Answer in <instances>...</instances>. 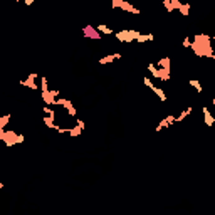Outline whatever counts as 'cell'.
Wrapping results in <instances>:
<instances>
[{"label": "cell", "mask_w": 215, "mask_h": 215, "mask_svg": "<svg viewBox=\"0 0 215 215\" xmlns=\"http://www.w3.org/2000/svg\"><path fill=\"white\" fill-rule=\"evenodd\" d=\"M190 49H193L195 56L198 57H208V59H215V54L212 49V37L207 34H197L193 35L192 45Z\"/></svg>", "instance_id": "obj_1"}, {"label": "cell", "mask_w": 215, "mask_h": 215, "mask_svg": "<svg viewBox=\"0 0 215 215\" xmlns=\"http://www.w3.org/2000/svg\"><path fill=\"white\" fill-rule=\"evenodd\" d=\"M0 140H2L7 146H14V144L24 143V140H25V138H24V135H19V133H15V131L2 130V131H0Z\"/></svg>", "instance_id": "obj_2"}, {"label": "cell", "mask_w": 215, "mask_h": 215, "mask_svg": "<svg viewBox=\"0 0 215 215\" xmlns=\"http://www.w3.org/2000/svg\"><path fill=\"white\" fill-rule=\"evenodd\" d=\"M140 34H141V32L135 30V29H123V30H119V32H114L116 39L121 40V42H135L136 37H138Z\"/></svg>", "instance_id": "obj_3"}, {"label": "cell", "mask_w": 215, "mask_h": 215, "mask_svg": "<svg viewBox=\"0 0 215 215\" xmlns=\"http://www.w3.org/2000/svg\"><path fill=\"white\" fill-rule=\"evenodd\" d=\"M111 5H113V9H121L125 12H130V14H140V9H136V7H133L128 0H113L111 2Z\"/></svg>", "instance_id": "obj_4"}, {"label": "cell", "mask_w": 215, "mask_h": 215, "mask_svg": "<svg viewBox=\"0 0 215 215\" xmlns=\"http://www.w3.org/2000/svg\"><path fill=\"white\" fill-rule=\"evenodd\" d=\"M56 106H64L66 109H67V114L69 116H76V108H74L72 104V101L71 99H66V98H59V99H56Z\"/></svg>", "instance_id": "obj_5"}, {"label": "cell", "mask_w": 215, "mask_h": 215, "mask_svg": "<svg viewBox=\"0 0 215 215\" xmlns=\"http://www.w3.org/2000/svg\"><path fill=\"white\" fill-rule=\"evenodd\" d=\"M82 35L86 37V39H93V40H101V34L96 30V27L93 25H86L82 27Z\"/></svg>", "instance_id": "obj_6"}, {"label": "cell", "mask_w": 215, "mask_h": 215, "mask_svg": "<svg viewBox=\"0 0 215 215\" xmlns=\"http://www.w3.org/2000/svg\"><path fill=\"white\" fill-rule=\"evenodd\" d=\"M118 59H121V54H108V56L99 59V64L106 66V64H111V62H114V61H118Z\"/></svg>", "instance_id": "obj_7"}, {"label": "cell", "mask_w": 215, "mask_h": 215, "mask_svg": "<svg viewBox=\"0 0 215 215\" xmlns=\"http://www.w3.org/2000/svg\"><path fill=\"white\" fill-rule=\"evenodd\" d=\"M40 98H42V101H44L47 106H56V98H52L49 91H45V93H40Z\"/></svg>", "instance_id": "obj_8"}, {"label": "cell", "mask_w": 215, "mask_h": 215, "mask_svg": "<svg viewBox=\"0 0 215 215\" xmlns=\"http://www.w3.org/2000/svg\"><path fill=\"white\" fill-rule=\"evenodd\" d=\"M155 66L158 69H172V61H170V57H163V59H160Z\"/></svg>", "instance_id": "obj_9"}, {"label": "cell", "mask_w": 215, "mask_h": 215, "mask_svg": "<svg viewBox=\"0 0 215 215\" xmlns=\"http://www.w3.org/2000/svg\"><path fill=\"white\" fill-rule=\"evenodd\" d=\"M42 121H44V125L47 126V128H51V130H56V128L59 126V125H56V123H54V121H56V118L49 116V114H45V116L42 118Z\"/></svg>", "instance_id": "obj_10"}, {"label": "cell", "mask_w": 215, "mask_h": 215, "mask_svg": "<svg viewBox=\"0 0 215 215\" xmlns=\"http://www.w3.org/2000/svg\"><path fill=\"white\" fill-rule=\"evenodd\" d=\"M202 113H204V121H205V125H207V126H212L215 119H213L212 114H210V111L207 109V108H202Z\"/></svg>", "instance_id": "obj_11"}, {"label": "cell", "mask_w": 215, "mask_h": 215, "mask_svg": "<svg viewBox=\"0 0 215 215\" xmlns=\"http://www.w3.org/2000/svg\"><path fill=\"white\" fill-rule=\"evenodd\" d=\"M20 86H27L29 89H34V91L39 89V86L35 84V79H32V77H29V76H27L25 81H20Z\"/></svg>", "instance_id": "obj_12"}, {"label": "cell", "mask_w": 215, "mask_h": 215, "mask_svg": "<svg viewBox=\"0 0 215 215\" xmlns=\"http://www.w3.org/2000/svg\"><path fill=\"white\" fill-rule=\"evenodd\" d=\"M96 30H98L101 35H103V34H104V35H111V34H114L113 29L108 27V25H104V24H99V25H96Z\"/></svg>", "instance_id": "obj_13"}, {"label": "cell", "mask_w": 215, "mask_h": 215, "mask_svg": "<svg viewBox=\"0 0 215 215\" xmlns=\"http://www.w3.org/2000/svg\"><path fill=\"white\" fill-rule=\"evenodd\" d=\"M190 9H192V7H190V3H188V2H181V3H180V7H178V12H180L181 15H183V17H187L188 12H190Z\"/></svg>", "instance_id": "obj_14"}, {"label": "cell", "mask_w": 215, "mask_h": 215, "mask_svg": "<svg viewBox=\"0 0 215 215\" xmlns=\"http://www.w3.org/2000/svg\"><path fill=\"white\" fill-rule=\"evenodd\" d=\"M153 39H155V35H153V34H140L138 37H136L135 42L143 44V42H148V40H153Z\"/></svg>", "instance_id": "obj_15"}, {"label": "cell", "mask_w": 215, "mask_h": 215, "mask_svg": "<svg viewBox=\"0 0 215 215\" xmlns=\"http://www.w3.org/2000/svg\"><path fill=\"white\" fill-rule=\"evenodd\" d=\"M151 91H153V93H155L160 99H161V101H167V94H165V91H163V89H160V88H156V86H153Z\"/></svg>", "instance_id": "obj_16"}, {"label": "cell", "mask_w": 215, "mask_h": 215, "mask_svg": "<svg viewBox=\"0 0 215 215\" xmlns=\"http://www.w3.org/2000/svg\"><path fill=\"white\" fill-rule=\"evenodd\" d=\"M190 113H192V108H187V109H183V111H181V113L178 114V116H175V121H183V119L187 118Z\"/></svg>", "instance_id": "obj_17"}, {"label": "cell", "mask_w": 215, "mask_h": 215, "mask_svg": "<svg viewBox=\"0 0 215 215\" xmlns=\"http://www.w3.org/2000/svg\"><path fill=\"white\" fill-rule=\"evenodd\" d=\"M10 114H3V116L2 118H0V131H2V130H5V126L7 125H9V121H10Z\"/></svg>", "instance_id": "obj_18"}, {"label": "cell", "mask_w": 215, "mask_h": 215, "mask_svg": "<svg viewBox=\"0 0 215 215\" xmlns=\"http://www.w3.org/2000/svg\"><path fill=\"white\" fill-rule=\"evenodd\" d=\"M45 91H49V81L45 76H42L40 77V93H45Z\"/></svg>", "instance_id": "obj_19"}, {"label": "cell", "mask_w": 215, "mask_h": 215, "mask_svg": "<svg viewBox=\"0 0 215 215\" xmlns=\"http://www.w3.org/2000/svg\"><path fill=\"white\" fill-rule=\"evenodd\" d=\"M188 84L192 86V88H195V91H197L198 94H202V84H200V81L192 79V81H188Z\"/></svg>", "instance_id": "obj_20"}, {"label": "cell", "mask_w": 215, "mask_h": 215, "mask_svg": "<svg viewBox=\"0 0 215 215\" xmlns=\"http://www.w3.org/2000/svg\"><path fill=\"white\" fill-rule=\"evenodd\" d=\"M148 71L153 74V77H156V74H158V67L155 66V62H150V64H148Z\"/></svg>", "instance_id": "obj_21"}, {"label": "cell", "mask_w": 215, "mask_h": 215, "mask_svg": "<svg viewBox=\"0 0 215 215\" xmlns=\"http://www.w3.org/2000/svg\"><path fill=\"white\" fill-rule=\"evenodd\" d=\"M143 84L146 86V88H150V89L153 88V86H155V84H153V82H151V79H150V77H148V76H144V77H143Z\"/></svg>", "instance_id": "obj_22"}, {"label": "cell", "mask_w": 215, "mask_h": 215, "mask_svg": "<svg viewBox=\"0 0 215 215\" xmlns=\"http://www.w3.org/2000/svg\"><path fill=\"white\" fill-rule=\"evenodd\" d=\"M181 45H183L185 49H188L190 45H192V39H190V37H185V39H183V42H181Z\"/></svg>", "instance_id": "obj_23"}, {"label": "cell", "mask_w": 215, "mask_h": 215, "mask_svg": "<svg viewBox=\"0 0 215 215\" xmlns=\"http://www.w3.org/2000/svg\"><path fill=\"white\" fill-rule=\"evenodd\" d=\"M161 3H163V7L167 9V12H173L172 10V5H170V0H161Z\"/></svg>", "instance_id": "obj_24"}, {"label": "cell", "mask_w": 215, "mask_h": 215, "mask_svg": "<svg viewBox=\"0 0 215 215\" xmlns=\"http://www.w3.org/2000/svg\"><path fill=\"white\" fill-rule=\"evenodd\" d=\"M49 93H51L52 98H57V96L61 94V91H59V89H49Z\"/></svg>", "instance_id": "obj_25"}, {"label": "cell", "mask_w": 215, "mask_h": 215, "mask_svg": "<svg viewBox=\"0 0 215 215\" xmlns=\"http://www.w3.org/2000/svg\"><path fill=\"white\" fill-rule=\"evenodd\" d=\"M76 125H79V126L82 128V130L86 128V123H84V121H81V119H76Z\"/></svg>", "instance_id": "obj_26"}, {"label": "cell", "mask_w": 215, "mask_h": 215, "mask_svg": "<svg viewBox=\"0 0 215 215\" xmlns=\"http://www.w3.org/2000/svg\"><path fill=\"white\" fill-rule=\"evenodd\" d=\"M24 2H25V5H32V3L35 2V0H24Z\"/></svg>", "instance_id": "obj_27"}, {"label": "cell", "mask_w": 215, "mask_h": 215, "mask_svg": "<svg viewBox=\"0 0 215 215\" xmlns=\"http://www.w3.org/2000/svg\"><path fill=\"white\" fill-rule=\"evenodd\" d=\"M0 188H3V183H2V180H0Z\"/></svg>", "instance_id": "obj_28"}, {"label": "cell", "mask_w": 215, "mask_h": 215, "mask_svg": "<svg viewBox=\"0 0 215 215\" xmlns=\"http://www.w3.org/2000/svg\"><path fill=\"white\" fill-rule=\"evenodd\" d=\"M15 2H24V0H15Z\"/></svg>", "instance_id": "obj_29"}]
</instances>
